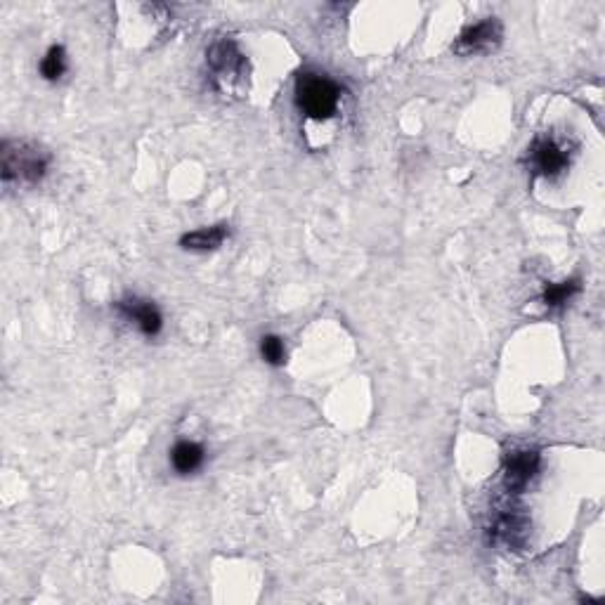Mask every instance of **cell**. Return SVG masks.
Here are the masks:
<instances>
[{"mask_svg":"<svg viewBox=\"0 0 605 605\" xmlns=\"http://www.w3.org/2000/svg\"><path fill=\"white\" fill-rule=\"evenodd\" d=\"M114 308L123 320L135 324L149 338L159 336L161 329H164V317H161L159 308L152 301H145V298H121V301H116Z\"/></svg>","mask_w":605,"mask_h":605,"instance_id":"obj_7","label":"cell"},{"mask_svg":"<svg viewBox=\"0 0 605 605\" xmlns=\"http://www.w3.org/2000/svg\"><path fill=\"white\" fill-rule=\"evenodd\" d=\"M213 83L223 95H242L249 88V60L234 41H216L206 52Z\"/></svg>","mask_w":605,"mask_h":605,"instance_id":"obj_2","label":"cell"},{"mask_svg":"<svg viewBox=\"0 0 605 605\" xmlns=\"http://www.w3.org/2000/svg\"><path fill=\"white\" fill-rule=\"evenodd\" d=\"M504 38V26L497 17H487L483 22L468 26V29L461 31V36L454 43V52L457 55L471 57V55H480V52H490L502 43Z\"/></svg>","mask_w":605,"mask_h":605,"instance_id":"obj_5","label":"cell"},{"mask_svg":"<svg viewBox=\"0 0 605 605\" xmlns=\"http://www.w3.org/2000/svg\"><path fill=\"white\" fill-rule=\"evenodd\" d=\"M260 355H263V360L272 364V367H282L286 362V348L282 338L275 334L260 338Z\"/></svg>","mask_w":605,"mask_h":605,"instance_id":"obj_13","label":"cell"},{"mask_svg":"<svg viewBox=\"0 0 605 605\" xmlns=\"http://www.w3.org/2000/svg\"><path fill=\"white\" fill-rule=\"evenodd\" d=\"M227 237H230V227L213 225V227H204V230L182 234L180 246L185 251H213L218 249V246H223Z\"/></svg>","mask_w":605,"mask_h":605,"instance_id":"obj_9","label":"cell"},{"mask_svg":"<svg viewBox=\"0 0 605 605\" xmlns=\"http://www.w3.org/2000/svg\"><path fill=\"white\" fill-rule=\"evenodd\" d=\"M296 104L312 121H327L338 112L341 88L327 74L305 69L296 76Z\"/></svg>","mask_w":605,"mask_h":605,"instance_id":"obj_3","label":"cell"},{"mask_svg":"<svg viewBox=\"0 0 605 605\" xmlns=\"http://www.w3.org/2000/svg\"><path fill=\"white\" fill-rule=\"evenodd\" d=\"M38 69H41V76L45 81H60L64 71H67V52H64L62 45H52V48L45 52Z\"/></svg>","mask_w":605,"mask_h":605,"instance_id":"obj_12","label":"cell"},{"mask_svg":"<svg viewBox=\"0 0 605 605\" xmlns=\"http://www.w3.org/2000/svg\"><path fill=\"white\" fill-rule=\"evenodd\" d=\"M204 457V447L192 440H180L171 450V464L180 476H190V473L199 471L201 464H204Z\"/></svg>","mask_w":605,"mask_h":605,"instance_id":"obj_10","label":"cell"},{"mask_svg":"<svg viewBox=\"0 0 605 605\" xmlns=\"http://www.w3.org/2000/svg\"><path fill=\"white\" fill-rule=\"evenodd\" d=\"M542 457L535 450H513L504 459V485L511 494H520L539 473Z\"/></svg>","mask_w":605,"mask_h":605,"instance_id":"obj_6","label":"cell"},{"mask_svg":"<svg viewBox=\"0 0 605 605\" xmlns=\"http://www.w3.org/2000/svg\"><path fill=\"white\" fill-rule=\"evenodd\" d=\"M580 289H582L580 279H565V282L546 284L542 301L546 308H563V305L568 303L572 296L580 294Z\"/></svg>","mask_w":605,"mask_h":605,"instance_id":"obj_11","label":"cell"},{"mask_svg":"<svg viewBox=\"0 0 605 605\" xmlns=\"http://www.w3.org/2000/svg\"><path fill=\"white\" fill-rule=\"evenodd\" d=\"M525 537H528V518L518 509H504L494 516L490 528L492 542L509 546V549H520L525 544Z\"/></svg>","mask_w":605,"mask_h":605,"instance_id":"obj_8","label":"cell"},{"mask_svg":"<svg viewBox=\"0 0 605 605\" xmlns=\"http://www.w3.org/2000/svg\"><path fill=\"white\" fill-rule=\"evenodd\" d=\"M52 156L45 147L29 140H3L0 145V175L5 185H38L48 175Z\"/></svg>","mask_w":605,"mask_h":605,"instance_id":"obj_1","label":"cell"},{"mask_svg":"<svg viewBox=\"0 0 605 605\" xmlns=\"http://www.w3.org/2000/svg\"><path fill=\"white\" fill-rule=\"evenodd\" d=\"M570 166V152L556 138H537L528 149V168L535 175L554 180Z\"/></svg>","mask_w":605,"mask_h":605,"instance_id":"obj_4","label":"cell"}]
</instances>
